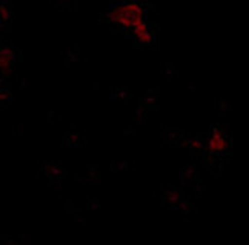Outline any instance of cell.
Here are the masks:
<instances>
[{
    "mask_svg": "<svg viewBox=\"0 0 249 245\" xmlns=\"http://www.w3.org/2000/svg\"><path fill=\"white\" fill-rule=\"evenodd\" d=\"M145 6L139 2H123L117 3L111 8V11L108 13V20L114 25L122 26L123 30H126L128 33L132 30L134 26H137L139 23L145 22Z\"/></svg>",
    "mask_w": 249,
    "mask_h": 245,
    "instance_id": "6da1fadb",
    "label": "cell"
},
{
    "mask_svg": "<svg viewBox=\"0 0 249 245\" xmlns=\"http://www.w3.org/2000/svg\"><path fill=\"white\" fill-rule=\"evenodd\" d=\"M228 147V140L225 137L223 133H220V131H214L213 134H211L209 140H208V150L213 153H220L223 151V150H226Z\"/></svg>",
    "mask_w": 249,
    "mask_h": 245,
    "instance_id": "7a4b0ae2",
    "label": "cell"
},
{
    "mask_svg": "<svg viewBox=\"0 0 249 245\" xmlns=\"http://www.w3.org/2000/svg\"><path fill=\"white\" fill-rule=\"evenodd\" d=\"M14 60V54L9 48H3L2 53H0V65H2V71L3 74H9L11 71V65Z\"/></svg>",
    "mask_w": 249,
    "mask_h": 245,
    "instance_id": "3957f363",
    "label": "cell"
},
{
    "mask_svg": "<svg viewBox=\"0 0 249 245\" xmlns=\"http://www.w3.org/2000/svg\"><path fill=\"white\" fill-rule=\"evenodd\" d=\"M137 40H139L142 45H151V42H152V33H151V31L143 33L142 36L137 37Z\"/></svg>",
    "mask_w": 249,
    "mask_h": 245,
    "instance_id": "277c9868",
    "label": "cell"
},
{
    "mask_svg": "<svg viewBox=\"0 0 249 245\" xmlns=\"http://www.w3.org/2000/svg\"><path fill=\"white\" fill-rule=\"evenodd\" d=\"M0 16H2V22L3 23H6L9 20V11L6 9L5 5H2V8H0Z\"/></svg>",
    "mask_w": 249,
    "mask_h": 245,
    "instance_id": "5b68a950",
    "label": "cell"
}]
</instances>
